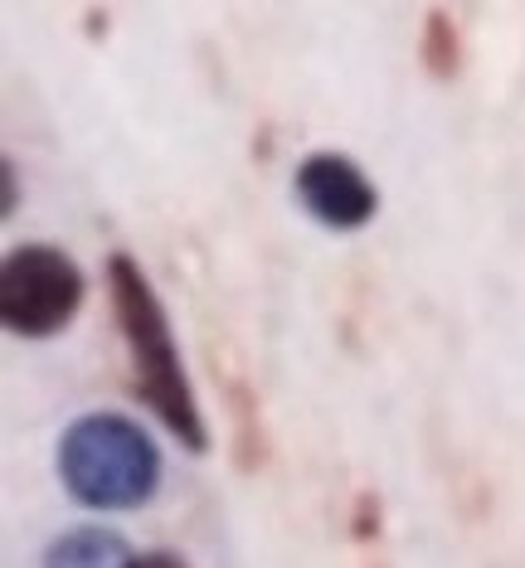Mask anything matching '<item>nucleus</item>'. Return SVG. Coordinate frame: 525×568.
<instances>
[{
	"label": "nucleus",
	"mask_w": 525,
	"mask_h": 568,
	"mask_svg": "<svg viewBox=\"0 0 525 568\" xmlns=\"http://www.w3.org/2000/svg\"><path fill=\"white\" fill-rule=\"evenodd\" d=\"M88 277L54 243H20L0 257V321L16 341H49L83 312Z\"/></svg>",
	"instance_id": "7ed1b4c3"
},
{
	"label": "nucleus",
	"mask_w": 525,
	"mask_h": 568,
	"mask_svg": "<svg viewBox=\"0 0 525 568\" xmlns=\"http://www.w3.org/2000/svg\"><path fill=\"white\" fill-rule=\"evenodd\" d=\"M132 545L108 525H69L49 539L40 568H127Z\"/></svg>",
	"instance_id": "39448f33"
},
{
	"label": "nucleus",
	"mask_w": 525,
	"mask_h": 568,
	"mask_svg": "<svg viewBox=\"0 0 525 568\" xmlns=\"http://www.w3.org/2000/svg\"><path fill=\"white\" fill-rule=\"evenodd\" d=\"M292 195L331 234H355L380 214V190L365 175L361 161H351L345 151H312L292 171Z\"/></svg>",
	"instance_id": "20e7f679"
},
{
	"label": "nucleus",
	"mask_w": 525,
	"mask_h": 568,
	"mask_svg": "<svg viewBox=\"0 0 525 568\" xmlns=\"http://www.w3.org/2000/svg\"><path fill=\"white\" fill-rule=\"evenodd\" d=\"M108 296H112V316H118L127 359H132L137 398L157 413L161 428L185 452L204 457V452H210V423H204L195 384H190V374H185L171 316H165L157 287H151V277L142 273V263H137L132 253L108 257Z\"/></svg>",
	"instance_id": "f257e3e1"
},
{
	"label": "nucleus",
	"mask_w": 525,
	"mask_h": 568,
	"mask_svg": "<svg viewBox=\"0 0 525 568\" xmlns=\"http://www.w3.org/2000/svg\"><path fill=\"white\" fill-rule=\"evenodd\" d=\"M54 471L73 506L118 515V510H142L157 496L165 462H161L157 437L137 418L98 408V413H79L63 428Z\"/></svg>",
	"instance_id": "f03ea898"
},
{
	"label": "nucleus",
	"mask_w": 525,
	"mask_h": 568,
	"mask_svg": "<svg viewBox=\"0 0 525 568\" xmlns=\"http://www.w3.org/2000/svg\"><path fill=\"white\" fill-rule=\"evenodd\" d=\"M127 568H190V564L181 559V554H171V549H147V554H132Z\"/></svg>",
	"instance_id": "0eeeda50"
},
{
	"label": "nucleus",
	"mask_w": 525,
	"mask_h": 568,
	"mask_svg": "<svg viewBox=\"0 0 525 568\" xmlns=\"http://www.w3.org/2000/svg\"><path fill=\"white\" fill-rule=\"evenodd\" d=\"M16 214V161H6V219Z\"/></svg>",
	"instance_id": "6e6552de"
},
{
	"label": "nucleus",
	"mask_w": 525,
	"mask_h": 568,
	"mask_svg": "<svg viewBox=\"0 0 525 568\" xmlns=\"http://www.w3.org/2000/svg\"><path fill=\"white\" fill-rule=\"evenodd\" d=\"M424 63L433 79H453L457 73V30L443 10H433L428 24H424Z\"/></svg>",
	"instance_id": "423d86ee"
}]
</instances>
